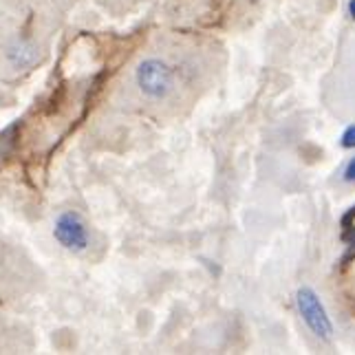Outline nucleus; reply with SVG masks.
I'll return each mask as SVG.
<instances>
[{"label": "nucleus", "mask_w": 355, "mask_h": 355, "mask_svg": "<svg viewBox=\"0 0 355 355\" xmlns=\"http://www.w3.org/2000/svg\"><path fill=\"white\" fill-rule=\"evenodd\" d=\"M342 179L347 183H355V157L349 159V164L345 166V173H342Z\"/></svg>", "instance_id": "8"}, {"label": "nucleus", "mask_w": 355, "mask_h": 355, "mask_svg": "<svg viewBox=\"0 0 355 355\" xmlns=\"http://www.w3.org/2000/svg\"><path fill=\"white\" fill-rule=\"evenodd\" d=\"M27 3L33 7V9H38L42 11L44 16H49L51 20L60 18V16H64L67 11L71 9L73 5V0H27Z\"/></svg>", "instance_id": "6"}, {"label": "nucleus", "mask_w": 355, "mask_h": 355, "mask_svg": "<svg viewBox=\"0 0 355 355\" xmlns=\"http://www.w3.org/2000/svg\"><path fill=\"white\" fill-rule=\"evenodd\" d=\"M53 236L71 252H84L89 248V227L78 212H62L58 216Z\"/></svg>", "instance_id": "5"}, {"label": "nucleus", "mask_w": 355, "mask_h": 355, "mask_svg": "<svg viewBox=\"0 0 355 355\" xmlns=\"http://www.w3.org/2000/svg\"><path fill=\"white\" fill-rule=\"evenodd\" d=\"M340 146L345 150H353L355 148V124L345 128V132H342V137H340Z\"/></svg>", "instance_id": "7"}, {"label": "nucleus", "mask_w": 355, "mask_h": 355, "mask_svg": "<svg viewBox=\"0 0 355 355\" xmlns=\"http://www.w3.org/2000/svg\"><path fill=\"white\" fill-rule=\"evenodd\" d=\"M296 304H298V311L302 315L304 324L311 329V334L315 338L324 340V342L331 340V336H334V322H331V318H329L320 296H318V293L311 287H300L298 289Z\"/></svg>", "instance_id": "4"}, {"label": "nucleus", "mask_w": 355, "mask_h": 355, "mask_svg": "<svg viewBox=\"0 0 355 355\" xmlns=\"http://www.w3.org/2000/svg\"><path fill=\"white\" fill-rule=\"evenodd\" d=\"M29 261H22L16 248L0 236V300L20 293L29 283Z\"/></svg>", "instance_id": "3"}, {"label": "nucleus", "mask_w": 355, "mask_h": 355, "mask_svg": "<svg viewBox=\"0 0 355 355\" xmlns=\"http://www.w3.org/2000/svg\"><path fill=\"white\" fill-rule=\"evenodd\" d=\"M38 27L44 24H31L27 18H20V24H5L0 27V76L11 78L31 71L46 53L49 33ZM49 29V27H46Z\"/></svg>", "instance_id": "1"}, {"label": "nucleus", "mask_w": 355, "mask_h": 355, "mask_svg": "<svg viewBox=\"0 0 355 355\" xmlns=\"http://www.w3.org/2000/svg\"><path fill=\"white\" fill-rule=\"evenodd\" d=\"M135 87L148 102H164L177 89V71L162 58H144L135 67Z\"/></svg>", "instance_id": "2"}, {"label": "nucleus", "mask_w": 355, "mask_h": 355, "mask_svg": "<svg viewBox=\"0 0 355 355\" xmlns=\"http://www.w3.org/2000/svg\"><path fill=\"white\" fill-rule=\"evenodd\" d=\"M347 14H349L351 20H355V0H349V3H347Z\"/></svg>", "instance_id": "9"}, {"label": "nucleus", "mask_w": 355, "mask_h": 355, "mask_svg": "<svg viewBox=\"0 0 355 355\" xmlns=\"http://www.w3.org/2000/svg\"><path fill=\"white\" fill-rule=\"evenodd\" d=\"M0 349H5V336H3V331H0Z\"/></svg>", "instance_id": "10"}]
</instances>
